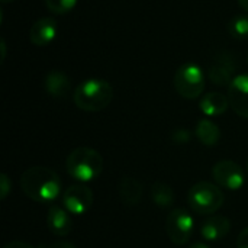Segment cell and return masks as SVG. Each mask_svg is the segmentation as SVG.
Wrapping results in <instances>:
<instances>
[{
	"label": "cell",
	"instance_id": "6",
	"mask_svg": "<svg viewBox=\"0 0 248 248\" xmlns=\"http://www.w3.org/2000/svg\"><path fill=\"white\" fill-rule=\"evenodd\" d=\"M195 231V221L193 217L182 209H173L166 218V232L169 240L176 246H185L189 243L190 237Z\"/></svg>",
	"mask_w": 248,
	"mask_h": 248
},
{
	"label": "cell",
	"instance_id": "23",
	"mask_svg": "<svg viewBox=\"0 0 248 248\" xmlns=\"http://www.w3.org/2000/svg\"><path fill=\"white\" fill-rule=\"evenodd\" d=\"M237 248H248V227L240 232L237 238Z\"/></svg>",
	"mask_w": 248,
	"mask_h": 248
},
{
	"label": "cell",
	"instance_id": "30",
	"mask_svg": "<svg viewBox=\"0 0 248 248\" xmlns=\"http://www.w3.org/2000/svg\"><path fill=\"white\" fill-rule=\"evenodd\" d=\"M247 171H248V163H247Z\"/></svg>",
	"mask_w": 248,
	"mask_h": 248
},
{
	"label": "cell",
	"instance_id": "4",
	"mask_svg": "<svg viewBox=\"0 0 248 248\" xmlns=\"http://www.w3.org/2000/svg\"><path fill=\"white\" fill-rule=\"evenodd\" d=\"M224 193L218 185L211 182L195 183L187 193V203L199 215L215 214L224 205Z\"/></svg>",
	"mask_w": 248,
	"mask_h": 248
},
{
	"label": "cell",
	"instance_id": "7",
	"mask_svg": "<svg viewBox=\"0 0 248 248\" xmlns=\"http://www.w3.org/2000/svg\"><path fill=\"white\" fill-rule=\"evenodd\" d=\"M212 176L217 182L218 186L227 189V190H240L244 183V171L240 164L231 161V160H224L218 161L212 167Z\"/></svg>",
	"mask_w": 248,
	"mask_h": 248
},
{
	"label": "cell",
	"instance_id": "9",
	"mask_svg": "<svg viewBox=\"0 0 248 248\" xmlns=\"http://www.w3.org/2000/svg\"><path fill=\"white\" fill-rule=\"evenodd\" d=\"M228 100L232 110L248 119V74L235 76V78L228 86Z\"/></svg>",
	"mask_w": 248,
	"mask_h": 248
},
{
	"label": "cell",
	"instance_id": "1",
	"mask_svg": "<svg viewBox=\"0 0 248 248\" xmlns=\"http://www.w3.org/2000/svg\"><path fill=\"white\" fill-rule=\"evenodd\" d=\"M20 187L29 199L39 203L54 202L61 192L58 174L45 166H33L25 170L20 177Z\"/></svg>",
	"mask_w": 248,
	"mask_h": 248
},
{
	"label": "cell",
	"instance_id": "22",
	"mask_svg": "<svg viewBox=\"0 0 248 248\" xmlns=\"http://www.w3.org/2000/svg\"><path fill=\"white\" fill-rule=\"evenodd\" d=\"M171 138L179 145L186 144V142L190 141V131H187V129H177V131H174V134H173Z\"/></svg>",
	"mask_w": 248,
	"mask_h": 248
},
{
	"label": "cell",
	"instance_id": "28",
	"mask_svg": "<svg viewBox=\"0 0 248 248\" xmlns=\"http://www.w3.org/2000/svg\"><path fill=\"white\" fill-rule=\"evenodd\" d=\"M238 3H240V6H241L244 10H247L248 12V0H238Z\"/></svg>",
	"mask_w": 248,
	"mask_h": 248
},
{
	"label": "cell",
	"instance_id": "21",
	"mask_svg": "<svg viewBox=\"0 0 248 248\" xmlns=\"http://www.w3.org/2000/svg\"><path fill=\"white\" fill-rule=\"evenodd\" d=\"M12 190V182L10 179L7 177V174H1L0 176V198L1 199H6L7 195L10 193Z\"/></svg>",
	"mask_w": 248,
	"mask_h": 248
},
{
	"label": "cell",
	"instance_id": "17",
	"mask_svg": "<svg viewBox=\"0 0 248 248\" xmlns=\"http://www.w3.org/2000/svg\"><path fill=\"white\" fill-rule=\"evenodd\" d=\"M196 137L203 145L215 147L221 140V129L211 119H201L196 125Z\"/></svg>",
	"mask_w": 248,
	"mask_h": 248
},
{
	"label": "cell",
	"instance_id": "14",
	"mask_svg": "<svg viewBox=\"0 0 248 248\" xmlns=\"http://www.w3.org/2000/svg\"><path fill=\"white\" fill-rule=\"evenodd\" d=\"M144 193V186L140 180L132 176H124L118 183V195L124 205L137 206Z\"/></svg>",
	"mask_w": 248,
	"mask_h": 248
},
{
	"label": "cell",
	"instance_id": "29",
	"mask_svg": "<svg viewBox=\"0 0 248 248\" xmlns=\"http://www.w3.org/2000/svg\"><path fill=\"white\" fill-rule=\"evenodd\" d=\"M12 1H15V0H1L3 4H7V3H12Z\"/></svg>",
	"mask_w": 248,
	"mask_h": 248
},
{
	"label": "cell",
	"instance_id": "8",
	"mask_svg": "<svg viewBox=\"0 0 248 248\" xmlns=\"http://www.w3.org/2000/svg\"><path fill=\"white\" fill-rule=\"evenodd\" d=\"M93 192L84 185H73L62 195L64 208L73 215H84L93 206Z\"/></svg>",
	"mask_w": 248,
	"mask_h": 248
},
{
	"label": "cell",
	"instance_id": "27",
	"mask_svg": "<svg viewBox=\"0 0 248 248\" xmlns=\"http://www.w3.org/2000/svg\"><path fill=\"white\" fill-rule=\"evenodd\" d=\"M189 248H211V247H209V246H206V244H203V243H196V244L190 246Z\"/></svg>",
	"mask_w": 248,
	"mask_h": 248
},
{
	"label": "cell",
	"instance_id": "19",
	"mask_svg": "<svg viewBox=\"0 0 248 248\" xmlns=\"http://www.w3.org/2000/svg\"><path fill=\"white\" fill-rule=\"evenodd\" d=\"M230 33L237 38V39H247L248 38V16L246 15H240L235 16L231 22H230Z\"/></svg>",
	"mask_w": 248,
	"mask_h": 248
},
{
	"label": "cell",
	"instance_id": "24",
	"mask_svg": "<svg viewBox=\"0 0 248 248\" xmlns=\"http://www.w3.org/2000/svg\"><path fill=\"white\" fill-rule=\"evenodd\" d=\"M39 248H76V246L73 243H68V241H57V243H52V244L41 246Z\"/></svg>",
	"mask_w": 248,
	"mask_h": 248
},
{
	"label": "cell",
	"instance_id": "3",
	"mask_svg": "<svg viewBox=\"0 0 248 248\" xmlns=\"http://www.w3.org/2000/svg\"><path fill=\"white\" fill-rule=\"evenodd\" d=\"M103 166L105 161L100 153L89 147H78L73 150L65 160L67 173L81 183L97 179L103 171Z\"/></svg>",
	"mask_w": 248,
	"mask_h": 248
},
{
	"label": "cell",
	"instance_id": "5",
	"mask_svg": "<svg viewBox=\"0 0 248 248\" xmlns=\"http://www.w3.org/2000/svg\"><path fill=\"white\" fill-rule=\"evenodd\" d=\"M205 84L206 77L203 70L193 62L182 64L174 74V89L187 100L198 99L203 93Z\"/></svg>",
	"mask_w": 248,
	"mask_h": 248
},
{
	"label": "cell",
	"instance_id": "2",
	"mask_svg": "<svg viewBox=\"0 0 248 248\" xmlns=\"http://www.w3.org/2000/svg\"><path fill=\"white\" fill-rule=\"evenodd\" d=\"M113 87L102 78H87L73 92L76 106L84 112H100L113 100Z\"/></svg>",
	"mask_w": 248,
	"mask_h": 248
},
{
	"label": "cell",
	"instance_id": "20",
	"mask_svg": "<svg viewBox=\"0 0 248 248\" xmlns=\"http://www.w3.org/2000/svg\"><path fill=\"white\" fill-rule=\"evenodd\" d=\"M78 0H45V6L55 15H65L77 6Z\"/></svg>",
	"mask_w": 248,
	"mask_h": 248
},
{
	"label": "cell",
	"instance_id": "25",
	"mask_svg": "<svg viewBox=\"0 0 248 248\" xmlns=\"http://www.w3.org/2000/svg\"><path fill=\"white\" fill-rule=\"evenodd\" d=\"M3 248H35V247H32L31 244L23 243V241H12V243L6 244Z\"/></svg>",
	"mask_w": 248,
	"mask_h": 248
},
{
	"label": "cell",
	"instance_id": "11",
	"mask_svg": "<svg viewBox=\"0 0 248 248\" xmlns=\"http://www.w3.org/2000/svg\"><path fill=\"white\" fill-rule=\"evenodd\" d=\"M57 22L52 17H41L35 20L29 29V39L35 46H46L57 36Z\"/></svg>",
	"mask_w": 248,
	"mask_h": 248
},
{
	"label": "cell",
	"instance_id": "13",
	"mask_svg": "<svg viewBox=\"0 0 248 248\" xmlns=\"http://www.w3.org/2000/svg\"><path fill=\"white\" fill-rule=\"evenodd\" d=\"M44 89L49 96L55 99H64L71 92V80L65 73L52 70L44 78Z\"/></svg>",
	"mask_w": 248,
	"mask_h": 248
},
{
	"label": "cell",
	"instance_id": "18",
	"mask_svg": "<svg viewBox=\"0 0 248 248\" xmlns=\"http://www.w3.org/2000/svg\"><path fill=\"white\" fill-rule=\"evenodd\" d=\"M150 193H151L153 202L158 208H170L174 203V199H176V195H174L173 189L167 183L160 182V180L153 183Z\"/></svg>",
	"mask_w": 248,
	"mask_h": 248
},
{
	"label": "cell",
	"instance_id": "15",
	"mask_svg": "<svg viewBox=\"0 0 248 248\" xmlns=\"http://www.w3.org/2000/svg\"><path fill=\"white\" fill-rule=\"evenodd\" d=\"M46 225L54 235L65 237L73 230V221L68 215L67 209L61 206H51L46 215Z\"/></svg>",
	"mask_w": 248,
	"mask_h": 248
},
{
	"label": "cell",
	"instance_id": "10",
	"mask_svg": "<svg viewBox=\"0 0 248 248\" xmlns=\"http://www.w3.org/2000/svg\"><path fill=\"white\" fill-rule=\"evenodd\" d=\"M235 70L237 65L231 55H219L211 64L208 77L217 86H230L235 78Z\"/></svg>",
	"mask_w": 248,
	"mask_h": 248
},
{
	"label": "cell",
	"instance_id": "16",
	"mask_svg": "<svg viewBox=\"0 0 248 248\" xmlns=\"http://www.w3.org/2000/svg\"><path fill=\"white\" fill-rule=\"evenodd\" d=\"M228 106H230L228 96H225L219 92H211V93L205 94L199 102V108H201L202 113H205L209 118L224 115L227 112Z\"/></svg>",
	"mask_w": 248,
	"mask_h": 248
},
{
	"label": "cell",
	"instance_id": "12",
	"mask_svg": "<svg viewBox=\"0 0 248 248\" xmlns=\"http://www.w3.org/2000/svg\"><path fill=\"white\" fill-rule=\"evenodd\" d=\"M231 222L224 215H212L201 225V235L206 241H219L228 235Z\"/></svg>",
	"mask_w": 248,
	"mask_h": 248
},
{
	"label": "cell",
	"instance_id": "26",
	"mask_svg": "<svg viewBox=\"0 0 248 248\" xmlns=\"http://www.w3.org/2000/svg\"><path fill=\"white\" fill-rule=\"evenodd\" d=\"M0 46H1V61H3L6 58V42H4V39H1Z\"/></svg>",
	"mask_w": 248,
	"mask_h": 248
}]
</instances>
